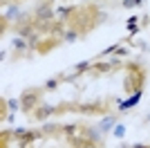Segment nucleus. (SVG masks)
<instances>
[{"mask_svg": "<svg viewBox=\"0 0 150 148\" xmlns=\"http://www.w3.org/2000/svg\"><path fill=\"white\" fill-rule=\"evenodd\" d=\"M137 20H139L137 16H130V18H128V27H130V25H137Z\"/></svg>", "mask_w": 150, "mask_h": 148, "instance_id": "nucleus-22", "label": "nucleus"}, {"mask_svg": "<svg viewBox=\"0 0 150 148\" xmlns=\"http://www.w3.org/2000/svg\"><path fill=\"white\" fill-rule=\"evenodd\" d=\"M54 112H58L54 105H40L38 108V112H34V117L38 119V121H43V119H47V117H52Z\"/></svg>", "mask_w": 150, "mask_h": 148, "instance_id": "nucleus-4", "label": "nucleus"}, {"mask_svg": "<svg viewBox=\"0 0 150 148\" xmlns=\"http://www.w3.org/2000/svg\"><path fill=\"white\" fill-rule=\"evenodd\" d=\"M38 99H40V94H38L36 90H25V92L20 94V105H23V110L31 112L38 105Z\"/></svg>", "mask_w": 150, "mask_h": 148, "instance_id": "nucleus-1", "label": "nucleus"}, {"mask_svg": "<svg viewBox=\"0 0 150 148\" xmlns=\"http://www.w3.org/2000/svg\"><path fill=\"white\" fill-rule=\"evenodd\" d=\"M130 148H150V146H146V144H130Z\"/></svg>", "mask_w": 150, "mask_h": 148, "instance_id": "nucleus-23", "label": "nucleus"}, {"mask_svg": "<svg viewBox=\"0 0 150 148\" xmlns=\"http://www.w3.org/2000/svg\"><path fill=\"white\" fill-rule=\"evenodd\" d=\"M146 121H150V115H146Z\"/></svg>", "mask_w": 150, "mask_h": 148, "instance_id": "nucleus-24", "label": "nucleus"}, {"mask_svg": "<svg viewBox=\"0 0 150 148\" xmlns=\"http://www.w3.org/2000/svg\"><path fill=\"white\" fill-rule=\"evenodd\" d=\"M128 29H130V34H132V36H134V34H137V31H139V25H130Z\"/></svg>", "mask_w": 150, "mask_h": 148, "instance_id": "nucleus-21", "label": "nucleus"}, {"mask_svg": "<svg viewBox=\"0 0 150 148\" xmlns=\"http://www.w3.org/2000/svg\"><path fill=\"white\" fill-rule=\"evenodd\" d=\"M13 18H20V9H18V5H9V9L5 11V20H13Z\"/></svg>", "mask_w": 150, "mask_h": 148, "instance_id": "nucleus-7", "label": "nucleus"}, {"mask_svg": "<svg viewBox=\"0 0 150 148\" xmlns=\"http://www.w3.org/2000/svg\"><path fill=\"white\" fill-rule=\"evenodd\" d=\"M121 5H123L125 9H132V7H139V5H141V0H123Z\"/></svg>", "mask_w": 150, "mask_h": 148, "instance_id": "nucleus-14", "label": "nucleus"}, {"mask_svg": "<svg viewBox=\"0 0 150 148\" xmlns=\"http://www.w3.org/2000/svg\"><path fill=\"white\" fill-rule=\"evenodd\" d=\"M58 81H61V76H56V79H50V81H45V90H56V88H58Z\"/></svg>", "mask_w": 150, "mask_h": 148, "instance_id": "nucleus-12", "label": "nucleus"}, {"mask_svg": "<svg viewBox=\"0 0 150 148\" xmlns=\"http://www.w3.org/2000/svg\"><path fill=\"white\" fill-rule=\"evenodd\" d=\"M79 110H81V112H88V115H90V112H101V110H103V103H101V101L81 103V105H79Z\"/></svg>", "mask_w": 150, "mask_h": 148, "instance_id": "nucleus-6", "label": "nucleus"}, {"mask_svg": "<svg viewBox=\"0 0 150 148\" xmlns=\"http://www.w3.org/2000/svg\"><path fill=\"white\" fill-rule=\"evenodd\" d=\"M56 128H58V126H54V123H45V126H43V132H54Z\"/></svg>", "mask_w": 150, "mask_h": 148, "instance_id": "nucleus-18", "label": "nucleus"}, {"mask_svg": "<svg viewBox=\"0 0 150 148\" xmlns=\"http://www.w3.org/2000/svg\"><path fill=\"white\" fill-rule=\"evenodd\" d=\"M90 65H92L90 61H83V63H79V65H76V72H79V74H81V72H88V70H90Z\"/></svg>", "mask_w": 150, "mask_h": 148, "instance_id": "nucleus-15", "label": "nucleus"}, {"mask_svg": "<svg viewBox=\"0 0 150 148\" xmlns=\"http://www.w3.org/2000/svg\"><path fill=\"white\" fill-rule=\"evenodd\" d=\"M79 36H81V31H76V29H69V31H65V34H63L65 43H74V41H76Z\"/></svg>", "mask_w": 150, "mask_h": 148, "instance_id": "nucleus-9", "label": "nucleus"}, {"mask_svg": "<svg viewBox=\"0 0 150 148\" xmlns=\"http://www.w3.org/2000/svg\"><path fill=\"white\" fill-rule=\"evenodd\" d=\"M114 54H117V56H125V54H128V49H125V47H117Z\"/></svg>", "mask_w": 150, "mask_h": 148, "instance_id": "nucleus-20", "label": "nucleus"}, {"mask_svg": "<svg viewBox=\"0 0 150 148\" xmlns=\"http://www.w3.org/2000/svg\"><path fill=\"white\" fill-rule=\"evenodd\" d=\"M112 68H114V65L110 61H108V63H96V65H94V72H103V74H105V72H110Z\"/></svg>", "mask_w": 150, "mask_h": 148, "instance_id": "nucleus-10", "label": "nucleus"}, {"mask_svg": "<svg viewBox=\"0 0 150 148\" xmlns=\"http://www.w3.org/2000/svg\"><path fill=\"white\" fill-rule=\"evenodd\" d=\"M76 130H79V126H65V132H67V135H69V137L74 135Z\"/></svg>", "mask_w": 150, "mask_h": 148, "instance_id": "nucleus-19", "label": "nucleus"}, {"mask_svg": "<svg viewBox=\"0 0 150 148\" xmlns=\"http://www.w3.org/2000/svg\"><path fill=\"white\" fill-rule=\"evenodd\" d=\"M7 105H9V110H18V108H23V105H20V99H9Z\"/></svg>", "mask_w": 150, "mask_h": 148, "instance_id": "nucleus-13", "label": "nucleus"}, {"mask_svg": "<svg viewBox=\"0 0 150 148\" xmlns=\"http://www.w3.org/2000/svg\"><path fill=\"white\" fill-rule=\"evenodd\" d=\"M139 101H141V90H137V92L132 94L128 101H123V103H119V112H125L128 108H132V105H137Z\"/></svg>", "mask_w": 150, "mask_h": 148, "instance_id": "nucleus-5", "label": "nucleus"}, {"mask_svg": "<svg viewBox=\"0 0 150 148\" xmlns=\"http://www.w3.org/2000/svg\"><path fill=\"white\" fill-rule=\"evenodd\" d=\"M11 43H13V47L18 49V54L23 52V49H27V38H13Z\"/></svg>", "mask_w": 150, "mask_h": 148, "instance_id": "nucleus-11", "label": "nucleus"}, {"mask_svg": "<svg viewBox=\"0 0 150 148\" xmlns=\"http://www.w3.org/2000/svg\"><path fill=\"white\" fill-rule=\"evenodd\" d=\"M36 137H38V132H27L25 137H20V144H18V146H20V148H25L27 144H31L34 139H36Z\"/></svg>", "mask_w": 150, "mask_h": 148, "instance_id": "nucleus-8", "label": "nucleus"}, {"mask_svg": "<svg viewBox=\"0 0 150 148\" xmlns=\"http://www.w3.org/2000/svg\"><path fill=\"white\" fill-rule=\"evenodd\" d=\"M36 20H52L54 18V9H52V2H40L36 7Z\"/></svg>", "mask_w": 150, "mask_h": 148, "instance_id": "nucleus-2", "label": "nucleus"}, {"mask_svg": "<svg viewBox=\"0 0 150 148\" xmlns=\"http://www.w3.org/2000/svg\"><path fill=\"white\" fill-rule=\"evenodd\" d=\"M114 135H117V139H121V137L125 135V126H121V123H117V126H114Z\"/></svg>", "mask_w": 150, "mask_h": 148, "instance_id": "nucleus-16", "label": "nucleus"}, {"mask_svg": "<svg viewBox=\"0 0 150 148\" xmlns=\"http://www.w3.org/2000/svg\"><path fill=\"white\" fill-rule=\"evenodd\" d=\"M114 52H117V45H110L108 49H103V52L99 54V58H103V56H108V54H114Z\"/></svg>", "mask_w": 150, "mask_h": 148, "instance_id": "nucleus-17", "label": "nucleus"}, {"mask_svg": "<svg viewBox=\"0 0 150 148\" xmlns=\"http://www.w3.org/2000/svg\"><path fill=\"white\" fill-rule=\"evenodd\" d=\"M114 126H117V117H114V115H110V117H105V119H103V121H99V126H96V128H99L101 132L105 135V132H110V130H114Z\"/></svg>", "mask_w": 150, "mask_h": 148, "instance_id": "nucleus-3", "label": "nucleus"}]
</instances>
